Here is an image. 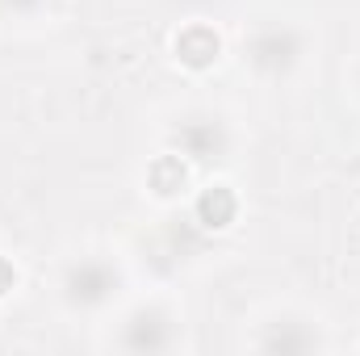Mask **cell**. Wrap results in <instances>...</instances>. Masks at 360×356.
Instances as JSON below:
<instances>
[{
  "mask_svg": "<svg viewBox=\"0 0 360 356\" xmlns=\"http://www.w3.org/2000/svg\"><path fill=\"white\" fill-rule=\"evenodd\" d=\"M176 143H180V151L193 155V160H214L226 147V134H222L218 122H188V126H180Z\"/></svg>",
  "mask_w": 360,
  "mask_h": 356,
  "instance_id": "cell-3",
  "label": "cell"
},
{
  "mask_svg": "<svg viewBox=\"0 0 360 356\" xmlns=\"http://www.w3.org/2000/svg\"><path fill=\"white\" fill-rule=\"evenodd\" d=\"M184 180H188V172H184V164H180L176 155H164V160H155V164H151V189H155L160 197L180 193V189H184Z\"/></svg>",
  "mask_w": 360,
  "mask_h": 356,
  "instance_id": "cell-6",
  "label": "cell"
},
{
  "mask_svg": "<svg viewBox=\"0 0 360 356\" xmlns=\"http://www.w3.org/2000/svg\"><path fill=\"white\" fill-rule=\"evenodd\" d=\"M17 4H30V0H17Z\"/></svg>",
  "mask_w": 360,
  "mask_h": 356,
  "instance_id": "cell-8",
  "label": "cell"
},
{
  "mask_svg": "<svg viewBox=\"0 0 360 356\" xmlns=\"http://www.w3.org/2000/svg\"><path fill=\"white\" fill-rule=\"evenodd\" d=\"M252 55H256V63H260V68H285V63H293L297 42H293V34H285V30H269V34H260V38H256Z\"/></svg>",
  "mask_w": 360,
  "mask_h": 356,
  "instance_id": "cell-5",
  "label": "cell"
},
{
  "mask_svg": "<svg viewBox=\"0 0 360 356\" xmlns=\"http://www.w3.org/2000/svg\"><path fill=\"white\" fill-rule=\"evenodd\" d=\"M13 281H17L13 265H8V260H0V293H8V289H13Z\"/></svg>",
  "mask_w": 360,
  "mask_h": 356,
  "instance_id": "cell-7",
  "label": "cell"
},
{
  "mask_svg": "<svg viewBox=\"0 0 360 356\" xmlns=\"http://www.w3.org/2000/svg\"><path fill=\"white\" fill-rule=\"evenodd\" d=\"M235 193L231 189H205L201 193V201H197V218H201V227H214V231H222V227H231V218H235Z\"/></svg>",
  "mask_w": 360,
  "mask_h": 356,
  "instance_id": "cell-4",
  "label": "cell"
},
{
  "mask_svg": "<svg viewBox=\"0 0 360 356\" xmlns=\"http://www.w3.org/2000/svg\"><path fill=\"white\" fill-rule=\"evenodd\" d=\"M218 51H222V42H218V34H214L210 25H188V30H180V38H176L180 63H188V68H210V63L218 59Z\"/></svg>",
  "mask_w": 360,
  "mask_h": 356,
  "instance_id": "cell-2",
  "label": "cell"
},
{
  "mask_svg": "<svg viewBox=\"0 0 360 356\" xmlns=\"http://www.w3.org/2000/svg\"><path fill=\"white\" fill-rule=\"evenodd\" d=\"M109 289H113V272L101 265H80V268H72V276H68V298L80 302V306L105 302Z\"/></svg>",
  "mask_w": 360,
  "mask_h": 356,
  "instance_id": "cell-1",
  "label": "cell"
}]
</instances>
